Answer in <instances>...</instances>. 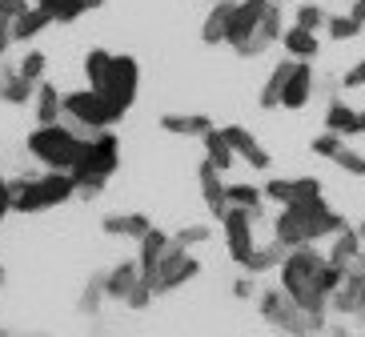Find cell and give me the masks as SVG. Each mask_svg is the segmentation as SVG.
Wrapping results in <instances>:
<instances>
[{
    "label": "cell",
    "instance_id": "obj_38",
    "mask_svg": "<svg viewBox=\"0 0 365 337\" xmlns=\"http://www.w3.org/2000/svg\"><path fill=\"white\" fill-rule=\"evenodd\" d=\"M16 68H21L29 81H36V85H41V81H44V68H48V56H44L41 48H33V53L21 56V65H16Z\"/></svg>",
    "mask_w": 365,
    "mask_h": 337
},
{
    "label": "cell",
    "instance_id": "obj_3",
    "mask_svg": "<svg viewBox=\"0 0 365 337\" xmlns=\"http://www.w3.org/2000/svg\"><path fill=\"white\" fill-rule=\"evenodd\" d=\"M345 229V217L333 213L322 197H309V201H297V205H281L277 221H273V237L285 245V249H297V245H317V241H329L333 233Z\"/></svg>",
    "mask_w": 365,
    "mask_h": 337
},
{
    "label": "cell",
    "instance_id": "obj_11",
    "mask_svg": "<svg viewBox=\"0 0 365 337\" xmlns=\"http://www.w3.org/2000/svg\"><path fill=\"white\" fill-rule=\"evenodd\" d=\"M197 273H201V261L193 257V249H185V245L173 241V249L165 253V261H161V269H157V277H153V285H157V294H173V289H181L185 281H193Z\"/></svg>",
    "mask_w": 365,
    "mask_h": 337
},
{
    "label": "cell",
    "instance_id": "obj_35",
    "mask_svg": "<svg viewBox=\"0 0 365 337\" xmlns=\"http://www.w3.org/2000/svg\"><path fill=\"white\" fill-rule=\"evenodd\" d=\"M365 21H357L349 9L341 12H329V24H325V33H329V41H354V36H361Z\"/></svg>",
    "mask_w": 365,
    "mask_h": 337
},
{
    "label": "cell",
    "instance_id": "obj_4",
    "mask_svg": "<svg viewBox=\"0 0 365 337\" xmlns=\"http://www.w3.org/2000/svg\"><path fill=\"white\" fill-rule=\"evenodd\" d=\"M120 169V137L113 129H97L85 137V149L68 173L76 177V197H97Z\"/></svg>",
    "mask_w": 365,
    "mask_h": 337
},
{
    "label": "cell",
    "instance_id": "obj_22",
    "mask_svg": "<svg viewBox=\"0 0 365 337\" xmlns=\"http://www.w3.org/2000/svg\"><path fill=\"white\" fill-rule=\"evenodd\" d=\"M281 48H285V56H293V61H313V56L322 53V36L313 33V28H305V24H289V28L281 33Z\"/></svg>",
    "mask_w": 365,
    "mask_h": 337
},
{
    "label": "cell",
    "instance_id": "obj_26",
    "mask_svg": "<svg viewBox=\"0 0 365 337\" xmlns=\"http://www.w3.org/2000/svg\"><path fill=\"white\" fill-rule=\"evenodd\" d=\"M36 125H56V120H65V93H56V85L41 81L36 85Z\"/></svg>",
    "mask_w": 365,
    "mask_h": 337
},
{
    "label": "cell",
    "instance_id": "obj_12",
    "mask_svg": "<svg viewBox=\"0 0 365 337\" xmlns=\"http://www.w3.org/2000/svg\"><path fill=\"white\" fill-rule=\"evenodd\" d=\"M329 261L345 273V277H365V237L361 229L345 225L341 233L329 237Z\"/></svg>",
    "mask_w": 365,
    "mask_h": 337
},
{
    "label": "cell",
    "instance_id": "obj_30",
    "mask_svg": "<svg viewBox=\"0 0 365 337\" xmlns=\"http://www.w3.org/2000/svg\"><path fill=\"white\" fill-rule=\"evenodd\" d=\"M285 245H281L277 237L269 241V245H257V249L249 253V261L241 265V269L245 273H253V277H257V273H269V269H281V261H285Z\"/></svg>",
    "mask_w": 365,
    "mask_h": 337
},
{
    "label": "cell",
    "instance_id": "obj_46",
    "mask_svg": "<svg viewBox=\"0 0 365 337\" xmlns=\"http://www.w3.org/2000/svg\"><path fill=\"white\" fill-rule=\"evenodd\" d=\"M345 9L354 12L357 21H365V0H349V4H345Z\"/></svg>",
    "mask_w": 365,
    "mask_h": 337
},
{
    "label": "cell",
    "instance_id": "obj_25",
    "mask_svg": "<svg viewBox=\"0 0 365 337\" xmlns=\"http://www.w3.org/2000/svg\"><path fill=\"white\" fill-rule=\"evenodd\" d=\"M325 129L329 133H341V137H361V125H357V105L333 97L325 105Z\"/></svg>",
    "mask_w": 365,
    "mask_h": 337
},
{
    "label": "cell",
    "instance_id": "obj_8",
    "mask_svg": "<svg viewBox=\"0 0 365 337\" xmlns=\"http://www.w3.org/2000/svg\"><path fill=\"white\" fill-rule=\"evenodd\" d=\"M125 113L97 88H76V93H65V120L81 133H97V129H113Z\"/></svg>",
    "mask_w": 365,
    "mask_h": 337
},
{
    "label": "cell",
    "instance_id": "obj_53",
    "mask_svg": "<svg viewBox=\"0 0 365 337\" xmlns=\"http://www.w3.org/2000/svg\"><path fill=\"white\" fill-rule=\"evenodd\" d=\"M325 4H345V0H325Z\"/></svg>",
    "mask_w": 365,
    "mask_h": 337
},
{
    "label": "cell",
    "instance_id": "obj_42",
    "mask_svg": "<svg viewBox=\"0 0 365 337\" xmlns=\"http://www.w3.org/2000/svg\"><path fill=\"white\" fill-rule=\"evenodd\" d=\"M233 297H241V301L257 297V281H253V273H245V277H237V281H233Z\"/></svg>",
    "mask_w": 365,
    "mask_h": 337
},
{
    "label": "cell",
    "instance_id": "obj_28",
    "mask_svg": "<svg viewBox=\"0 0 365 337\" xmlns=\"http://www.w3.org/2000/svg\"><path fill=\"white\" fill-rule=\"evenodd\" d=\"M48 24H53L48 9H41V4H29L24 12H16V16H12V36H16L21 44H24V41H36V36H41Z\"/></svg>",
    "mask_w": 365,
    "mask_h": 337
},
{
    "label": "cell",
    "instance_id": "obj_5",
    "mask_svg": "<svg viewBox=\"0 0 365 337\" xmlns=\"http://www.w3.org/2000/svg\"><path fill=\"white\" fill-rule=\"evenodd\" d=\"M12 193V213H44L76 197V177L68 169H48L41 177H16L9 181Z\"/></svg>",
    "mask_w": 365,
    "mask_h": 337
},
{
    "label": "cell",
    "instance_id": "obj_23",
    "mask_svg": "<svg viewBox=\"0 0 365 337\" xmlns=\"http://www.w3.org/2000/svg\"><path fill=\"white\" fill-rule=\"evenodd\" d=\"M233 9H237V0H217L213 9L205 12L201 41L209 44V48H217V44H225V36H229V21H233Z\"/></svg>",
    "mask_w": 365,
    "mask_h": 337
},
{
    "label": "cell",
    "instance_id": "obj_49",
    "mask_svg": "<svg viewBox=\"0 0 365 337\" xmlns=\"http://www.w3.org/2000/svg\"><path fill=\"white\" fill-rule=\"evenodd\" d=\"M4 281H9V273H4V265H0V294H4Z\"/></svg>",
    "mask_w": 365,
    "mask_h": 337
},
{
    "label": "cell",
    "instance_id": "obj_9",
    "mask_svg": "<svg viewBox=\"0 0 365 337\" xmlns=\"http://www.w3.org/2000/svg\"><path fill=\"white\" fill-rule=\"evenodd\" d=\"M137 85H140V65L133 61L129 53H113V65H108V73L101 76L97 93H105L113 105H117L120 113H129L133 109V100H137Z\"/></svg>",
    "mask_w": 365,
    "mask_h": 337
},
{
    "label": "cell",
    "instance_id": "obj_17",
    "mask_svg": "<svg viewBox=\"0 0 365 337\" xmlns=\"http://www.w3.org/2000/svg\"><path fill=\"white\" fill-rule=\"evenodd\" d=\"M329 313L345 317V321H361L365 317V277H341V285L333 289Z\"/></svg>",
    "mask_w": 365,
    "mask_h": 337
},
{
    "label": "cell",
    "instance_id": "obj_39",
    "mask_svg": "<svg viewBox=\"0 0 365 337\" xmlns=\"http://www.w3.org/2000/svg\"><path fill=\"white\" fill-rule=\"evenodd\" d=\"M209 237H213V233H209V225H185V229H177V233H173V241H177V245H185V249L205 245Z\"/></svg>",
    "mask_w": 365,
    "mask_h": 337
},
{
    "label": "cell",
    "instance_id": "obj_6",
    "mask_svg": "<svg viewBox=\"0 0 365 337\" xmlns=\"http://www.w3.org/2000/svg\"><path fill=\"white\" fill-rule=\"evenodd\" d=\"M257 309H261V317H265L269 326L277 329V333H285V337H322L325 329V317L329 313H313V309H301L297 301H293L285 289H261L257 294Z\"/></svg>",
    "mask_w": 365,
    "mask_h": 337
},
{
    "label": "cell",
    "instance_id": "obj_44",
    "mask_svg": "<svg viewBox=\"0 0 365 337\" xmlns=\"http://www.w3.org/2000/svg\"><path fill=\"white\" fill-rule=\"evenodd\" d=\"M9 213H12V193H9V181L0 177V221L9 217Z\"/></svg>",
    "mask_w": 365,
    "mask_h": 337
},
{
    "label": "cell",
    "instance_id": "obj_54",
    "mask_svg": "<svg viewBox=\"0 0 365 337\" xmlns=\"http://www.w3.org/2000/svg\"><path fill=\"white\" fill-rule=\"evenodd\" d=\"M361 237H365V225H361Z\"/></svg>",
    "mask_w": 365,
    "mask_h": 337
},
{
    "label": "cell",
    "instance_id": "obj_56",
    "mask_svg": "<svg viewBox=\"0 0 365 337\" xmlns=\"http://www.w3.org/2000/svg\"><path fill=\"white\" fill-rule=\"evenodd\" d=\"M361 321H365V317H361Z\"/></svg>",
    "mask_w": 365,
    "mask_h": 337
},
{
    "label": "cell",
    "instance_id": "obj_13",
    "mask_svg": "<svg viewBox=\"0 0 365 337\" xmlns=\"http://www.w3.org/2000/svg\"><path fill=\"white\" fill-rule=\"evenodd\" d=\"M309 149H313V157H325V161H333L337 169H345L349 177H365V157H361L357 149H349V145H345L341 133H329V129H325L322 137H313V141H309Z\"/></svg>",
    "mask_w": 365,
    "mask_h": 337
},
{
    "label": "cell",
    "instance_id": "obj_24",
    "mask_svg": "<svg viewBox=\"0 0 365 337\" xmlns=\"http://www.w3.org/2000/svg\"><path fill=\"white\" fill-rule=\"evenodd\" d=\"M101 229H105L108 237H120V241H140L145 233L153 229V221L145 217V213H108L105 221H101Z\"/></svg>",
    "mask_w": 365,
    "mask_h": 337
},
{
    "label": "cell",
    "instance_id": "obj_29",
    "mask_svg": "<svg viewBox=\"0 0 365 337\" xmlns=\"http://www.w3.org/2000/svg\"><path fill=\"white\" fill-rule=\"evenodd\" d=\"M293 65H297V61H293V56H285V61H281V65L265 76V85H261V97H257V100H261V109H281V93H285V81H289Z\"/></svg>",
    "mask_w": 365,
    "mask_h": 337
},
{
    "label": "cell",
    "instance_id": "obj_19",
    "mask_svg": "<svg viewBox=\"0 0 365 337\" xmlns=\"http://www.w3.org/2000/svg\"><path fill=\"white\" fill-rule=\"evenodd\" d=\"M221 133L229 137V145H233V152H237V161H245L249 169H269V165H273V157L261 149V141L245 129V125H225Z\"/></svg>",
    "mask_w": 365,
    "mask_h": 337
},
{
    "label": "cell",
    "instance_id": "obj_43",
    "mask_svg": "<svg viewBox=\"0 0 365 337\" xmlns=\"http://www.w3.org/2000/svg\"><path fill=\"white\" fill-rule=\"evenodd\" d=\"M12 41H16V36H12V16H0V56L9 53Z\"/></svg>",
    "mask_w": 365,
    "mask_h": 337
},
{
    "label": "cell",
    "instance_id": "obj_52",
    "mask_svg": "<svg viewBox=\"0 0 365 337\" xmlns=\"http://www.w3.org/2000/svg\"><path fill=\"white\" fill-rule=\"evenodd\" d=\"M277 4H297V0H277Z\"/></svg>",
    "mask_w": 365,
    "mask_h": 337
},
{
    "label": "cell",
    "instance_id": "obj_1",
    "mask_svg": "<svg viewBox=\"0 0 365 337\" xmlns=\"http://www.w3.org/2000/svg\"><path fill=\"white\" fill-rule=\"evenodd\" d=\"M345 273L329 261V253H322L317 245H297V249L285 253L281 261V289L301 305V309H313V313H329L333 289L341 285Z\"/></svg>",
    "mask_w": 365,
    "mask_h": 337
},
{
    "label": "cell",
    "instance_id": "obj_37",
    "mask_svg": "<svg viewBox=\"0 0 365 337\" xmlns=\"http://www.w3.org/2000/svg\"><path fill=\"white\" fill-rule=\"evenodd\" d=\"M108 65H113V53H108V48H88V53H85V76H88V85H97L101 76L108 73Z\"/></svg>",
    "mask_w": 365,
    "mask_h": 337
},
{
    "label": "cell",
    "instance_id": "obj_45",
    "mask_svg": "<svg viewBox=\"0 0 365 337\" xmlns=\"http://www.w3.org/2000/svg\"><path fill=\"white\" fill-rule=\"evenodd\" d=\"M322 337H354V329H345V326H329Z\"/></svg>",
    "mask_w": 365,
    "mask_h": 337
},
{
    "label": "cell",
    "instance_id": "obj_27",
    "mask_svg": "<svg viewBox=\"0 0 365 337\" xmlns=\"http://www.w3.org/2000/svg\"><path fill=\"white\" fill-rule=\"evenodd\" d=\"M161 129L169 137H205V133L213 129V120L205 117V113H165Z\"/></svg>",
    "mask_w": 365,
    "mask_h": 337
},
{
    "label": "cell",
    "instance_id": "obj_7",
    "mask_svg": "<svg viewBox=\"0 0 365 337\" xmlns=\"http://www.w3.org/2000/svg\"><path fill=\"white\" fill-rule=\"evenodd\" d=\"M85 137L88 133L73 129L68 120H56V125H36L29 133V152H33L41 165L48 169H73L81 149H85Z\"/></svg>",
    "mask_w": 365,
    "mask_h": 337
},
{
    "label": "cell",
    "instance_id": "obj_33",
    "mask_svg": "<svg viewBox=\"0 0 365 337\" xmlns=\"http://www.w3.org/2000/svg\"><path fill=\"white\" fill-rule=\"evenodd\" d=\"M293 24H305L313 33H325V24H329L325 0H297V4H293Z\"/></svg>",
    "mask_w": 365,
    "mask_h": 337
},
{
    "label": "cell",
    "instance_id": "obj_40",
    "mask_svg": "<svg viewBox=\"0 0 365 337\" xmlns=\"http://www.w3.org/2000/svg\"><path fill=\"white\" fill-rule=\"evenodd\" d=\"M153 297H161V294H157V289H153V285L145 281V277H140V285L133 289L129 297H125V305H129V309H149V301H153Z\"/></svg>",
    "mask_w": 365,
    "mask_h": 337
},
{
    "label": "cell",
    "instance_id": "obj_34",
    "mask_svg": "<svg viewBox=\"0 0 365 337\" xmlns=\"http://www.w3.org/2000/svg\"><path fill=\"white\" fill-rule=\"evenodd\" d=\"M108 301L105 294V273H97V277H88V285L81 289V301H76V313L81 317H97L101 313V305Z\"/></svg>",
    "mask_w": 365,
    "mask_h": 337
},
{
    "label": "cell",
    "instance_id": "obj_32",
    "mask_svg": "<svg viewBox=\"0 0 365 337\" xmlns=\"http://www.w3.org/2000/svg\"><path fill=\"white\" fill-rule=\"evenodd\" d=\"M101 4L105 0H48V16H53V24H73L85 12H97Z\"/></svg>",
    "mask_w": 365,
    "mask_h": 337
},
{
    "label": "cell",
    "instance_id": "obj_15",
    "mask_svg": "<svg viewBox=\"0 0 365 337\" xmlns=\"http://www.w3.org/2000/svg\"><path fill=\"white\" fill-rule=\"evenodd\" d=\"M317 93V73H313V61H297L285 81V93H281V109H305Z\"/></svg>",
    "mask_w": 365,
    "mask_h": 337
},
{
    "label": "cell",
    "instance_id": "obj_41",
    "mask_svg": "<svg viewBox=\"0 0 365 337\" xmlns=\"http://www.w3.org/2000/svg\"><path fill=\"white\" fill-rule=\"evenodd\" d=\"M341 88H345V93H354V88H365V61H357V65L341 76Z\"/></svg>",
    "mask_w": 365,
    "mask_h": 337
},
{
    "label": "cell",
    "instance_id": "obj_20",
    "mask_svg": "<svg viewBox=\"0 0 365 337\" xmlns=\"http://www.w3.org/2000/svg\"><path fill=\"white\" fill-rule=\"evenodd\" d=\"M140 285V261L133 257V261H117L113 269L105 273V294H108V301H120L125 305V297L133 294Z\"/></svg>",
    "mask_w": 365,
    "mask_h": 337
},
{
    "label": "cell",
    "instance_id": "obj_10",
    "mask_svg": "<svg viewBox=\"0 0 365 337\" xmlns=\"http://www.w3.org/2000/svg\"><path fill=\"white\" fill-rule=\"evenodd\" d=\"M253 225H257V209H237V205H229V213L221 217V229H225V245H229V257H233L237 265H245V261H249V253L257 249Z\"/></svg>",
    "mask_w": 365,
    "mask_h": 337
},
{
    "label": "cell",
    "instance_id": "obj_51",
    "mask_svg": "<svg viewBox=\"0 0 365 337\" xmlns=\"http://www.w3.org/2000/svg\"><path fill=\"white\" fill-rule=\"evenodd\" d=\"M33 4H41V9H48V0H33Z\"/></svg>",
    "mask_w": 365,
    "mask_h": 337
},
{
    "label": "cell",
    "instance_id": "obj_47",
    "mask_svg": "<svg viewBox=\"0 0 365 337\" xmlns=\"http://www.w3.org/2000/svg\"><path fill=\"white\" fill-rule=\"evenodd\" d=\"M357 125H361V133H365V105H357Z\"/></svg>",
    "mask_w": 365,
    "mask_h": 337
},
{
    "label": "cell",
    "instance_id": "obj_18",
    "mask_svg": "<svg viewBox=\"0 0 365 337\" xmlns=\"http://www.w3.org/2000/svg\"><path fill=\"white\" fill-rule=\"evenodd\" d=\"M197 181H201V197H205V209L213 213L217 221L229 213V185L221 181V169H217L209 157L201 161V169H197Z\"/></svg>",
    "mask_w": 365,
    "mask_h": 337
},
{
    "label": "cell",
    "instance_id": "obj_31",
    "mask_svg": "<svg viewBox=\"0 0 365 337\" xmlns=\"http://www.w3.org/2000/svg\"><path fill=\"white\" fill-rule=\"evenodd\" d=\"M201 145H205V157H209V161L221 169V173H225V169H233L237 152H233V145H229V137H225L221 129H209V133L201 137Z\"/></svg>",
    "mask_w": 365,
    "mask_h": 337
},
{
    "label": "cell",
    "instance_id": "obj_21",
    "mask_svg": "<svg viewBox=\"0 0 365 337\" xmlns=\"http://www.w3.org/2000/svg\"><path fill=\"white\" fill-rule=\"evenodd\" d=\"M33 97H36V81H29L16 65L0 68V100L4 105H33Z\"/></svg>",
    "mask_w": 365,
    "mask_h": 337
},
{
    "label": "cell",
    "instance_id": "obj_36",
    "mask_svg": "<svg viewBox=\"0 0 365 337\" xmlns=\"http://www.w3.org/2000/svg\"><path fill=\"white\" fill-rule=\"evenodd\" d=\"M261 201H265V189L249 185V181H233V185H229V205H237V209H261Z\"/></svg>",
    "mask_w": 365,
    "mask_h": 337
},
{
    "label": "cell",
    "instance_id": "obj_14",
    "mask_svg": "<svg viewBox=\"0 0 365 337\" xmlns=\"http://www.w3.org/2000/svg\"><path fill=\"white\" fill-rule=\"evenodd\" d=\"M261 189H265V201H277V205H297V201L322 197L317 177H269Z\"/></svg>",
    "mask_w": 365,
    "mask_h": 337
},
{
    "label": "cell",
    "instance_id": "obj_55",
    "mask_svg": "<svg viewBox=\"0 0 365 337\" xmlns=\"http://www.w3.org/2000/svg\"><path fill=\"white\" fill-rule=\"evenodd\" d=\"M345 4H349V0H345Z\"/></svg>",
    "mask_w": 365,
    "mask_h": 337
},
{
    "label": "cell",
    "instance_id": "obj_50",
    "mask_svg": "<svg viewBox=\"0 0 365 337\" xmlns=\"http://www.w3.org/2000/svg\"><path fill=\"white\" fill-rule=\"evenodd\" d=\"M16 337H48V333H16Z\"/></svg>",
    "mask_w": 365,
    "mask_h": 337
},
{
    "label": "cell",
    "instance_id": "obj_16",
    "mask_svg": "<svg viewBox=\"0 0 365 337\" xmlns=\"http://www.w3.org/2000/svg\"><path fill=\"white\" fill-rule=\"evenodd\" d=\"M173 249V233H165V229H149L145 237L137 241V261H140V277L153 285V277H157V269H161L165 253ZM157 289V285H153Z\"/></svg>",
    "mask_w": 365,
    "mask_h": 337
},
{
    "label": "cell",
    "instance_id": "obj_2",
    "mask_svg": "<svg viewBox=\"0 0 365 337\" xmlns=\"http://www.w3.org/2000/svg\"><path fill=\"white\" fill-rule=\"evenodd\" d=\"M281 12H285V4H277V0H237L225 44L237 56H249V61L269 53L281 41V33H285Z\"/></svg>",
    "mask_w": 365,
    "mask_h": 337
},
{
    "label": "cell",
    "instance_id": "obj_48",
    "mask_svg": "<svg viewBox=\"0 0 365 337\" xmlns=\"http://www.w3.org/2000/svg\"><path fill=\"white\" fill-rule=\"evenodd\" d=\"M0 337H16V329H9V326H0Z\"/></svg>",
    "mask_w": 365,
    "mask_h": 337
}]
</instances>
